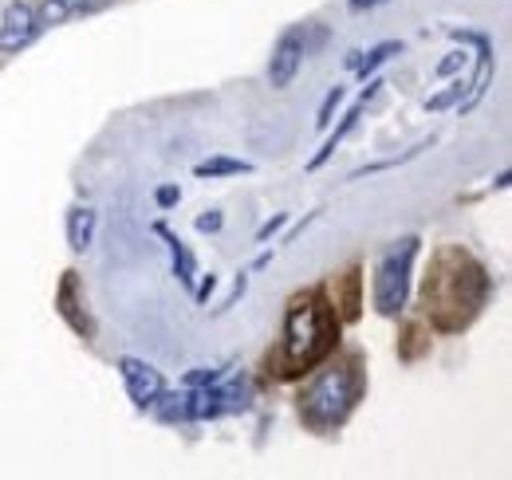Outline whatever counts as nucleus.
Masks as SVG:
<instances>
[{
	"label": "nucleus",
	"instance_id": "obj_1",
	"mask_svg": "<svg viewBox=\"0 0 512 480\" xmlns=\"http://www.w3.org/2000/svg\"><path fill=\"white\" fill-rule=\"evenodd\" d=\"M493 296V280L485 272V264L465 252L461 244H446L434 260H430V276L422 284V303L430 323L442 335L465 331Z\"/></svg>",
	"mask_w": 512,
	"mask_h": 480
},
{
	"label": "nucleus",
	"instance_id": "obj_2",
	"mask_svg": "<svg viewBox=\"0 0 512 480\" xmlns=\"http://www.w3.org/2000/svg\"><path fill=\"white\" fill-rule=\"evenodd\" d=\"M339 343V315L331 300L316 292H304L288 303V315H284V339H280V355L276 366L284 378L292 374H304L312 366H320Z\"/></svg>",
	"mask_w": 512,
	"mask_h": 480
},
{
	"label": "nucleus",
	"instance_id": "obj_3",
	"mask_svg": "<svg viewBox=\"0 0 512 480\" xmlns=\"http://www.w3.org/2000/svg\"><path fill=\"white\" fill-rule=\"evenodd\" d=\"M359 398H363V366L351 355V359L320 370V374L300 390L296 402H300L304 425L316 429V433H327V429H339L343 421L351 418V410L359 406Z\"/></svg>",
	"mask_w": 512,
	"mask_h": 480
},
{
	"label": "nucleus",
	"instance_id": "obj_4",
	"mask_svg": "<svg viewBox=\"0 0 512 480\" xmlns=\"http://www.w3.org/2000/svg\"><path fill=\"white\" fill-rule=\"evenodd\" d=\"M418 256V237L394 240L383 252L379 268H375V311L394 319L402 315V307L410 300V268Z\"/></svg>",
	"mask_w": 512,
	"mask_h": 480
},
{
	"label": "nucleus",
	"instance_id": "obj_5",
	"mask_svg": "<svg viewBox=\"0 0 512 480\" xmlns=\"http://www.w3.org/2000/svg\"><path fill=\"white\" fill-rule=\"evenodd\" d=\"M182 394H186V421H213L221 414L249 410V402H253V386L245 378H229V374H221L217 382H205V386H182Z\"/></svg>",
	"mask_w": 512,
	"mask_h": 480
},
{
	"label": "nucleus",
	"instance_id": "obj_6",
	"mask_svg": "<svg viewBox=\"0 0 512 480\" xmlns=\"http://www.w3.org/2000/svg\"><path fill=\"white\" fill-rule=\"evenodd\" d=\"M304 56H308V24L284 28L280 40H276V48H272V56H268V83H272L276 91L292 87V79H296L300 67H304Z\"/></svg>",
	"mask_w": 512,
	"mask_h": 480
},
{
	"label": "nucleus",
	"instance_id": "obj_7",
	"mask_svg": "<svg viewBox=\"0 0 512 480\" xmlns=\"http://www.w3.org/2000/svg\"><path fill=\"white\" fill-rule=\"evenodd\" d=\"M44 32V20L36 12V4L28 0H12L4 12H0V52L4 56H16L24 48H32Z\"/></svg>",
	"mask_w": 512,
	"mask_h": 480
},
{
	"label": "nucleus",
	"instance_id": "obj_8",
	"mask_svg": "<svg viewBox=\"0 0 512 480\" xmlns=\"http://www.w3.org/2000/svg\"><path fill=\"white\" fill-rule=\"evenodd\" d=\"M119 370H123V382H127L130 402H134L138 410H150V402H154V398L166 390V378H162V370H158V366H150V362L119 359Z\"/></svg>",
	"mask_w": 512,
	"mask_h": 480
},
{
	"label": "nucleus",
	"instance_id": "obj_9",
	"mask_svg": "<svg viewBox=\"0 0 512 480\" xmlns=\"http://www.w3.org/2000/svg\"><path fill=\"white\" fill-rule=\"evenodd\" d=\"M56 307H60V315H64V323L75 331V335H83V339H95V323H91V315L83 311V300H79V280H75V272H64V280H60V292H56Z\"/></svg>",
	"mask_w": 512,
	"mask_h": 480
},
{
	"label": "nucleus",
	"instance_id": "obj_10",
	"mask_svg": "<svg viewBox=\"0 0 512 480\" xmlns=\"http://www.w3.org/2000/svg\"><path fill=\"white\" fill-rule=\"evenodd\" d=\"M379 87H383V79H371V83H367V91L359 95V103H355V107H351V111L343 115V122L335 126V134H327V142L320 146V154H316V158L308 162V170H320L323 162H327V158L335 154V146H339V142H343V138H347V134H351L355 126H359V115H363V107H367V103H371V99L379 95Z\"/></svg>",
	"mask_w": 512,
	"mask_h": 480
},
{
	"label": "nucleus",
	"instance_id": "obj_11",
	"mask_svg": "<svg viewBox=\"0 0 512 480\" xmlns=\"http://www.w3.org/2000/svg\"><path fill=\"white\" fill-rule=\"evenodd\" d=\"M95 209H87V205H71L67 209V248L71 252H87L91 248V240H95Z\"/></svg>",
	"mask_w": 512,
	"mask_h": 480
},
{
	"label": "nucleus",
	"instance_id": "obj_12",
	"mask_svg": "<svg viewBox=\"0 0 512 480\" xmlns=\"http://www.w3.org/2000/svg\"><path fill=\"white\" fill-rule=\"evenodd\" d=\"M154 233H158V237H162V240H166V244H170V260H174V276H178V280H182V284L190 288L193 280H197V256H193L190 248H186L182 240L174 237V233H170L166 225H158Z\"/></svg>",
	"mask_w": 512,
	"mask_h": 480
},
{
	"label": "nucleus",
	"instance_id": "obj_13",
	"mask_svg": "<svg viewBox=\"0 0 512 480\" xmlns=\"http://www.w3.org/2000/svg\"><path fill=\"white\" fill-rule=\"evenodd\" d=\"M95 8H103V0H44L36 12L44 20V28H48V24H64L79 12H95Z\"/></svg>",
	"mask_w": 512,
	"mask_h": 480
},
{
	"label": "nucleus",
	"instance_id": "obj_14",
	"mask_svg": "<svg viewBox=\"0 0 512 480\" xmlns=\"http://www.w3.org/2000/svg\"><path fill=\"white\" fill-rule=\"evenodd\" d=\"M193 174H197V178H233V174H253V162H241V158H225V154H217V158L197 162V166H193Z\"/></svg>",
	"mask_w": 512,
	"mask_h": 480
},
{
	"label": "nucleus",
	"instance_id": "obj_15",
	"mask_svg": "<svg viewBox=\"0 0 512 480\" xmlns=\"http://www.w3.org/2000/svg\"><path fill=\"white\" fill-rule=\"evenodd\" d=\"M398 52H402V44H394V40H386V44H379V48H371L367 56L359 52V63H355V75H363V79H367V75H371L375 67H383V63L390 60V56H398Z\"/></svg>",
	"mask_w": 512,
	"mask_h": 480
},
{
	"label": "nucleus",
	"instance_id": "obj_16",
	"mask_svg": "<svg viewBox=\"0 0 512 480\" xmlns=\"http://www.w3.org/2000/svg\"><path fill=\"white\" fill-rule=\"evenodd\" d=\"M343 95H347L343 87H331V91H327V99H323L320 115H316V126H320V130H327V126H331L335 111H339V103H343Z\"/></svg>",
	"mask_w": 512,
	"mask_h": 480
},
{
	"label": "nucleus",
	"instance_id": "obj_17",
	"mask_svg": "<svg viewBox=\"0 0 512 480\" xmlns=\"http://www.w3.org/2000/svg\"><path fill=\"white\" fill-rule=\"evenodd\" d=\"M221 374H225L221 366H213V370H209V366H197V370L186 374V382H182V386H205V382H217Z\"/></svg>",
	"mask_w": 512,
	"mask_h": 480
},
{
	"label": "nucleus",
	"instance_id": "obj_18",
	"mask_svg": "<svg viewBox=\"0 0 512 480\" xmlns=\"http://www.w3.org/2000/svg\"><path fill=\"white\" fill-rule=\"evenodd\" d=\"M221 225H225V217L217 209H209V213L197 217V233H221Z\"/></svg>",
	"mask_w": 512,
	"mask_h": 480
},
{
	"label": "nucleus",
	"instance_id": "obj_19",
	"mask_svg": "<svg viewBox=\"0 0 512 480\" xmlns=\"http://www.w3.org/2000/svg\"><path fill=\"white\" fill-rule=\"evenodd\" d=\"M154 201H158V209H170V205L182 201V189H178V185H162V189L154 193Z\"/></svg>",
	"mask_w": 512,
	"mask_h": 480
},
{
	"label": "nucleus",
	"instance_id": "obj_20",
	"mask_svg": "<svg viewBox=\"0 0 512 480\" xmlns=\"http://www.w3.org/2000/svg\"><path fill=\"white\" fill-rule=\"evenodd\" d=\"M284 225H288V213H276L272 221H264V225L256 229V240H268L272 233H276V229H284Z\"/></svg>",
	"mask_w": 512,
	"mask_h": 480
},
{
	"label": "nucleus",
	"instance_id": "obj_21",
	"mask_svg": "<svg viewBox=\"0 0 512 480\" xmlns=\"http://www.w3.org/2000/svg\"><path fill=\"white\" fill-rule=\"evenodd\" d=\"M465 63H469V56H465V52H453L449 60L438 63V75H453V71H457V67H465Z\"/></svg>",
	"mask_w": 512,
	"mask_h": 480
},
{
	"label": "nucleus",
	"instance_id": "obj_22",
	"mask_svg": "<svg viewBox=\"0 0 512 480\" xmlns=\"http://www.w3.org/2000/svg\"><path fill=\"white\" fill-rule=\"evenodd\" d=\"M245 288H249V276H245V272H241V276H237V288H233V296H229V300L221 303V307H217V311H229V307H233V303L241 300V296H245Z\"/></svg>",
	"mask_w": 512,
	"mask_h": 480
},
{
	"label": "nucleus",
	"instance_id": "obj_23",
	"mask_svg": "<svg viewBox=\"0 0 512 480\" xmlns=\"http://www.w3.org/2000/svg\"><path fill=\"white\" fill-rule=\"evenodd\" d=\"M213 288H217V276L209 272V276H205V280L197 284V292H193V300H197V303H205V300H209V292H213Z\"/></svg>",
	"mask_w": 512,
	"mask_h": 480
},
{
	"label": "nucleus",
	"instance_id": "obj_24",
	"mask_svg": "<svg viewBox=\"0 0 512 480\" xmlns=\"http://www.w3.org/2000/svg\"><path fill=\"white\" fill-rule=\"evenodd\" d=\"M379 4H386V0H347L351 12H367V8H379Z\"/></svg>",
	"mask_w": 512,
	"mask_h": 480
}]
</instances>
